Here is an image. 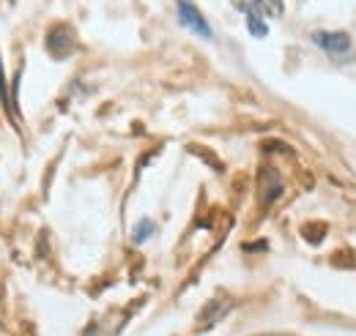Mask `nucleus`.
<instances>
[{
    "instance_id": "nucleus-6",
    "label": "nucleus",
    "mask_w": 356,
    "mask_h": 336,
    "mask_svg": "<svg viewBox=\"0 0 356 336\" xmlns=\"http://www.w3.org/2000/svg\"><path fill=\"white\" fill-rule=\"evenodd\" d=\"M244 11H247V28H250V33H252L255 39H264V36H266V22L258 17L255 8H247V6H244Z\"/></svg>"
},
{
    "instance_id": "nucleus-7",
    "label": "nucleus",
    "mask_w": 356,
    "mask_h": 336,
    "mask_svg": "<svg viewBox=\"0 0 356 336\" xmlns=\"http://www.w3.org/2000/svg\"><path fill=\"white\" fill-rule=\"evenodd\" d=\"M148 235H154V221H151V219H143V221L137 224V230L132 233V241L134 244H143Z\"/></svg>"
},
{
    "instance_id": "nucleus-5",
    "label": "nucleus",
    "mask_w": 356,
    "mask_h": 336,
    "mask_svg": "<svg viewBox=\"0 0 356 336\" xmlns=\"http://www.w3.org/2000/svg\"><path fill=\"white\" fill-rule=\"evenodd\" d=\"M252 8L264 17H282L285 11V3L282 0H252Z\"/></svg>"
},
{
    "instance_id": "nucleus-4",
    "label": "nucleus",
    "mask_w": 356,
    "mask_h": 336,
    "mask_svg": "<svg viewBox=\"0 0 356 336\" xmlns=\"http://www.w3.org/2000/svg\"><path fill=\"white\" fill-rule=\"evenodd\" d=\"M280 192H282V180H280L277 169L266 167L261 172V203L268 205L274 197H280Z\"/></svg>"
},
{
    "instance_id": "nucleus-1",
    "label": "nucleus",
    "mask_w": 356,
    "mask_h": 336,
    "mask_svg": "<svg viewBox=\"0 0 356 336\" xmlns=\"http://www.w3.org/2000/svg\"><path fill=\"white\" fill-rule=\"evenodd\" d=\"M178 19L184 28H189L192 33H197L200 39H211V28L203 19V14L189 3V0H178Z\"/></svg>"
},
{
    "instance_id": "nucleus-2",
    "label": "nucleus",
    "mask_w": 356,
    "mask_h": 336,
    "mask_svg": "<svg viewBox=\"0 0 356 336\" xmlns=\"http://www.w3.org/2000/svg\"><path fill=\"white\" fill-rule=\"evenodd\" d=\"M312 42L329 55H343V52L351 49V36L340 33V31L337 33H312Z\"/></svg>"
},
{
    "instance_id": "nucleus-3",
    "label": "nucleus",
    "mask_w": 356,
    "mask_h": 336,
    "mask_svg": "<svg viewBox=\"0 0 356 336\" xmlns=\"http://www.w3.org/2000/svg\"><path fill=\"white\" fill-rule=\"evenodd\" d=\"M72 47H74V36H72L69 28H55V31H49V36H47V49H49V55L66 58V55L72 52Z\"/></svg>"
}]
</instances>
